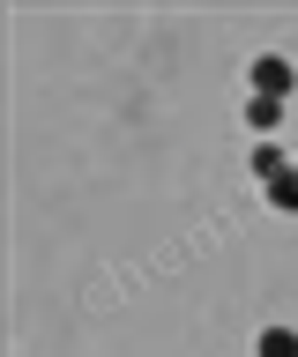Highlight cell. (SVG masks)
<instances>
[{
  "label": "cell",
  "instance_id": "1",
  "mask_svg": "<svg viewBox=\"0 0 298 357\" xmlns=\"http://www.w3.org/2000/svg\"><path fill=\"white\" fill-rule=\"evenodd\" d=\"M246 82H253V97H283V105H291V89H298V67L283 60V52H261V60L246 67Z\"/></svg>",
  "mask_w": 298,
  "mask_h": 357
},
{
  "label": "cell",
  "instance_id": "2",
  "mask_svg": "<svg viewBox=\"0 0 298 357\" xmlns=\"http://www.w3.org/2000/svg\"><path fill=\"white\" fill-rule=\"evenodd\" d=\"M246 172L269 186V178H283L291 172V156H283V142H253V156H246Z\"/></svg>",
  "mask_w": 298,
  "mask_h": 357
},
{
  "label": "cell",
  "instance_id": "3",
  "mask_svg": "<svg viewBox=\"0 0 298 357\" xmlns=\"http://www.w3.org/2000/svg\"><path fill=\"white\" fill-rule=\"evenodd\" d=\"M253 357H298V328H283V320L261 328V335H253Z\"/></svg>",
  "mask_w": 298,
  "mask_h": 357
},
{
  "label": "cell",
  "instance_id": "4",
  "mask_svg": "<svg viewBox=\"0 0 298 357\" xmlns=\"http://www.w3.org/2000/svg\"><path fill=\"white\" fill-rule=\"evenodd\" d=\"M246 127L276 134V127H283V97H246Z\"/></svg>",
  "mask_w": 298,
  "mask_h": 357
},
{
  "label": "cell",
  "instance_id": "5",
  "mask_svg": "<svg viewBox=\"0 0 298 357\" xmlns=\"http://www.w3.org/2000/svg\"><path fill=\"white\" fill-rule=\"evenodd\" d=\"M269 208H283V216H298V164L283 178H269Z\"/></svg>",
  "mask_w": 298,
  "mask_h": 357
}]
</instances>
